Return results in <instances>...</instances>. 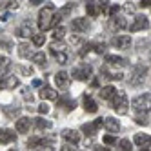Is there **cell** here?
Masks as SVG:
<instances>
[{
	"label": "cell",
	"instance_id": "2",
	"mask_svg": "<svg viewBox=\"0 0 151 151\" xmlns=\"http://www.w3.org/2000/svg\"><path fill=\"white\" fill-rule=\"evenodd\" d=\"M111 107L118 113V115H126L127 113V107H129V102H127V96L124 91H116V95L113 96V102H111Z\"/></svg>",
	"mask_w": 151,
	"mask_h": 151
},
{
	"label": "cell",
	"instance_id": "38",
	"mask_svg": "<svg viewBox=\"0 0 151 151\" xmlns=\"http://www.w3.org/2000/svg\"><path fill=\"white\" fill-rule=\"evenodd\" d=\"M60 151H77V147H75L73 144H66V146H62Z\"/></svg>",
	"mask_w": 151,
	"mask_h": 151
},
{
	"label": "cell",
	"instance_id": "14",
	"mask_svg": "<svg viewBox=\"0 0 151 151\" xmlns=\"http://www.w3.org/2000/svg\"><path fill=\"white\" fill-rule=\"evenodd\" d=\"M40 99L42 100H55L57 99V91L49 88V86H44V88L40 89Z\"/></svg>",
	"mask_w": 151,
	"mask_h": 151
},
{
	"label": "cell",
	"instance_id": "11",
	"mask_svg": "<svg viewBox=\"0 0 151 151\" xmlns=\"http://www.w3.org/2000/svg\"><path fill=\"white\" fill-rule=\"evenodd\" d=\"M104 126H106V129L109 133H118V131H120V124H118V120H115L113 116L104 118Z\"/></svg>",
	"mask_w": 151,
	"mask_h": 151
},
{
	"label": "cell",
	"instance_id": "45",
	"mask_svg": "<svg viewBox=\"0 0 151 151\" xmlns=\"http://www.w3.org/2000/svg\"><path fill=\"white\" fill-rule=\"evenodd\" d=\"M0 46H4V49H11V44H9V42H0Z\"/></svg>",
	"mask_w": 151,
	"mask_h": 151
},
{
	"label": "cell",
	"instance_id": "12",
	"mask_svg": "<svg viewBox=\"0 0 151 151\" xmlns=\"http://www.w3.org/2000/svg\"><path fill=\"white\" fill-rule=\"evenodd\" d=\"M13 140H17V135L11 129H0V144H9Z\"/></svg>",
	"mask_w": 151,
	"mask_h": 151
},
{
	"label": "cell",
	"instance_id": "10",
	"mask_svg": "<svg viewBox=\"0 0 151 151\" xmlns=\"http://www.w3.org/2000/svg\"><path fill=\"white\" fill-rule=\"evenodd\" d=\"M55 84L58 86V88L66 89L68 86H69V75H68L66 71H58V73L55 75Z\"/></svg>",
	"mask_w": 151,
	"mask_h": 151
},
{
	"label": "cell",
	"instance_id": "23",
	"mask_svg": "<svg viewBox=\"0 0 151 151\" xmlns=\"http://www.w3.org/2000/svg\"><path fill=\"white\" fill-rule=\"evenodd\" d=\"M9 66H11V62H9L7 57H0V77H4L6 71L9 69Z\"/></svg>",
	"mask_w": 151,
	"mask_h": 151
},
{
	"label": "cell",
	"instance_id": "3",
	"mask_svg": "<svg viewBox=\"0 0 151 151\" xmlns=\"http://www.w3.org/2000/svg\"><path fill=\"white\" fill-rule=\"evenodd\" d=\"M131 107L137 109V111H142V113L149 111L151 109V93H146V95H140L137 99H133Z\"/></svg>",
	"mask_w": 151,
	"mask_h": 151
},
{
	"label": "cell",
	"instance_id": "24",
	"mask_svg": "<svg viewBox=\"0 0 151 151\" xmlns=\"http://www.w3.org/2000/svg\"><path fill=\"white\" fill-rule=\"evenodd\" d=\"M31 40H33V44H35L37 47H40V46H44V42H46V37H44V33H33Z\"/></svg>",
	"mask_w": 151,
	"mask_h": 151
},
{
	"label": "cell",
	"instance_id": "30",
	"mask_svg": "<svg viewBox=\"0 0 151 151\" xmlns=\"http://www.w3.org/2000/svg\"><path fill=\"white\" fill-rule=\"evenodd\" d=\"M64 35H66V29H64L62 26H58V27H55V33H53V38H55L57 42L64 37Z\"/></svg>",
	"mask_w": 151,
	"mask_h": 151
},
{
	"label": "cell",
	"instance_id": "6",
	"mask_svg": "<svg viewBox=\"0 0 151 151\" xmlns=\"http://www.w3.org/2000/svg\"><path fill=\"white\" fill-rule=\"evenodd\" d=\"M111 46L113 47H118V49H127L131 46V38L127 35H122V37H113L111 38Z\"/></svg>",
	"mask_w": 151,
	"mask_h": 151
},
{
	"label": "cell",
	"instance_id": "20",
	"mask_svg": "<svg viewBox=\"0 0 151 151\" xmlns=\"http://www.w3.org/2000/svg\"><path fill=\"white\" fill-rule=\"evenodd\" d=\"M86 11H88V15L89 17H99L100 15V7H99V4H95V2H88L86 4Z\"/></svg>",
	"mask_w": 151,
	"mask_h": 151
},
{
	"label": "cell",
	"instance_id": "16",
	"mask_svg": "<svg viewBox=\"0 0 151 151\" xmlns=\"http://www.w3.org/2000/svg\"><path fill=\"white\" fill-rule=\"evenodd\" d=\"M99 95H100V99L109 100V99H113V96L116 95V89L113 88V86H106V88H102V89L99 91Z\"/></svg>",
	"mask_w": 151,
	"mask_h": 151
},
{
	"label": "cell",
	"instance_id": "31",
	"mask_svg": "<svg viewBox=\"0 0 151 151\" xmlns=\"http://www.w3.org/2000/svg\"><path fill=\"white\" fill-rule=\"evenodd\" d=\"M135 122H137V124H140V126H146V124H147V115H146V113L137 115V116H135Z\"/></svg>",
	"mask_w": 151,
	"mask_h": 151
},
{
	"label": "cell",
	"instance_id": "43",
	"mask_svg": "<svg viewBox=\"0 0 151 151\" xmlns=\"http://www.w3.org/2000/svg\"><path fill=\"white\" fill-rule=\"evenodd\" d=\"M69 42H71V44H80V38H78V37H71Z\"/></svg>",
	"mask_w": 151,
	"mask_h": 151
},
{
	"label": "cell",
	"instance_id": "22",
	"mask_svg": "<svg viewBox=\"0 0 151 151\" xmlns=\"http://www.w3.org/2000/svg\"><path fill=\"white\" fill-rule=\"evenodd\" d=\"M18 55L24 57V58H27V57L31 55V47H29V44H26V42L18 44Z\"/></svg>",
	"mask_w": 151,
	"mask_h": 151
},
{
	"label": "cell",
	"instance_id": "7",
	"mask_svg": "<svg viewBox=\"0 0 151 151\" xmlns=\"http://www.w3.org/2000/svg\"><path fill=\"white\" fill-rule=\"evenodd\" d=\"M147 27H149V22H147V18L142 17V15L135 17L133 24L129 26V29H131V31H142V29H147Z\"/></svg>",
	"mask_w": 151,
	"mask_h": 151
},
{
	"label": "cell",
	"instance_id": "8",
	"mask_svg": "<svg viewBox=\"0 0 151 151\" xmlns=\"http://www.w3.org/2000/svg\"><path fill=\"white\" fill-rule=\"evenodd\" d=\"M62 138L68 140V142L73 144V146L80 142V135H78V131H75V129H64V131H62Z\"/></svg>",
	"mask_w": 151,
	"mask_h": 151
},
{
	"label": "cell",
	"instance_id": "34",
	"mask_svg": "<svg viewBox=\"0 0 151 151\" xmlns=\"http://www.w3.org/2000/svg\"><path fill=\"white\" fill-rule=\"evenodd\" d=\"M118 9H120L118 6H109V7H107V11H106V15H107V17H115V15L118 13Z\"/></svg>",
	"mask_w": 151,
	"mask_h": 151
},
{
	"label": "cell",
	"instance_id": "49",
	"mask_svg": "<svg viewBox=\"0 0 151 151\" xmlns=\"http://www.w3.org/2000/svg\"><path fill=\"white\" fill-rule=\"evenodd\" d=\"M33 86H35V88H38V86H42V80H38V78H35V80H33Z\"/></svg>",
	"mask_w": 151,
	"mask_h": 151
},
{
	"label": "cell",
	"instance_id": "33",
	"mask_svg": "<svg viewBox=\"0 0 151 151\" xmlns=\"http://www.w3.org/2000/svg\"><path fill=\"white\" fill-rule=\"evenodd\" d=\"M120 151H131V142L127 138L120 140Z\"/></svg>",
	"mask_w": 151,
	"mask_h": 151
},
{
	"label": "cell",
	"instance_id": "18",
	"mask_svg": "<svg viewBox=\"0 0 151 151\" xmlns=\"http://www.w3.org/2000/svg\"><path fill=\"white\" fill-rule=\"evenodd\" d=\"M106 62L109 64V66H126V58L122 57H116V55H106Z\"/></svg>",
	"mask_w": 151,
	"mask_h": 151
},
{
	"label": "cell",
	"instance_id": "35",
	"mask_svg": "<svg viewBox=\"0 0 151 151\" xmlns=\"http://www.w3.org/2000/svg\"><path fill=\"white\" fill-rule=\"evenodd\" d=\"M55 58H57L58 64H68V55L66 53H58V55H55Z\"/></svg>",
	"mask_w": 151,
	"mask_h": 151
},
{
	"label": "cell",
	"instance_id": "19",
	"mask_svg": "<svg viewBox=\"0 0 151 151\" xmlns=\"http://www.w3.org/2000/svg\"><path fill=\"white\" fill-rule=\"evenodd\" d=\"M17 35L18 37H33V31H31V24L29 22H24L17 29Z\"/></svg>",
	"mask_w": 151,
	"mask_h": 151
},
{
	"label": "cell",
	"instance_id": "36",
	"mask_svg": "<svg viewBox=\"0 0 151 151\" xmlns=\"http://www.w3.org/2000/svg\"><path fill=\"white\" fill-rule=\"evenodd\" d=\"M115 142H116V138H115L113 135H106V137H104V144L111 146V144H115Z\"/></svg>",
	"mask_w": 151,
	"mask_h": 151
},
{
	"label": "cell",
	"instance_id": "46",
	"mask_svg": "<svg viewBox=\"0 0 151 151\" xmlns=\"http://www.w3.org/2000/svg\"><path fill=\"white\" fill-rule=\"evenodd\" d=\"M38 151H55V149H53L51 146H44V147H40Z\"/></svg>",
	"mask_w": 151,
	"mask_h": 151
},
{
	"label": "cell",
	"instance_id": "40",
	"mask_svg": "<svg viewBox=\"0 0 151 151\" xmlns=\"http://www.w3.org/2000/svg\"><path fill=\"white\" fill-rule=\"evenodd\" d=\"M138 6H140V7H149V6H151V0H142Z\"/></svg>",
	"mask_w": 151,
	"mask_h": 151
},
{
	"label": "cell",
	"instance_id": "26",
	"mask_svg": "<svg viewBox=\"0 0 151 151\" xmlns=\"http://www.w3.org/2000/svg\"><path fill=\"white\" fill-rule=\"evenodd\" d=\"M31 58H33V62H37V64H40V66H44L46 64V55H44V51H38V53H35V55H31Z\"/></svg>",
	"mask_w": 151,
	"mask_h": 151
},
{
	"label": "cell",
	"instance_id": "47",
	"mask_svg": "<svg viewBox=\"0 0 151 151\" xmlns=\"http://www.w3.org/2000/svg\"><path fill=\"white\" fill-rule=\"evenodd\" d=\"M9 18H11V15H9V13H4V15H2V20H4V22H7Z\"/></svg>",
	"mask_w": 151,
	"mask_h": 151
},
{
	"label": "cell",
	"instance_id": "42",
	"mask_svg": "<svg viewBox=\"0 0 151 151\" xmlns=\"http://www.w3.org/2000/svg\"><path fill=\"white\" fill-rule=\"evenodd\" d=\"M20 69H22L24 75H33V69H31V68H20Z\"/></svg>",
	"mask_w": 151,
	"mask_h": 151
},
{
	"label": "cell",
	"instance_id": "48",
	"mask_svg": "<svg viewBox=\"0 0 151 151\" xmlns=\"http://www.w3.org/2000/svg\"><path fill=\"white\" fill-rule=\"evenodd\" d=\"M38 4H42V0H31L29 2V6H38Z\"/></svg>",
	"mask_w": 151,
	"mask_h": 151
},
{
	"label": "cell",
	"instance_id": "44",
	"mask_svg": "<svg viewBox=\"0 0 151 151\" xmlns=\"http://www.w3.org/2000/svg\"><path fill=\"white\" fill-rule=\"evenodd\" d=\"M93 124H95L96 127H100V126H104V120H102V118H96V120H95Z\"/></svg>",
	"mask_w": 151,
	"mask_h": 151
},
{
	"label": "cell",
	"instance_id": "1",
	"mask_svg": "<svg viewBox=\"0 0 151 151\" xmlns=\"http://www.w3.org/2000/svg\"><path fill=\"white\" fill-rule=\"evenodd\" d=\"M55 13H57V7L53 4H47L40 9L38 13V29L44 33V31L51 29L53 27V18H55Z\"/></svg>",
	"mask_w": 151,
	"mask_h": 151
},
{
	"label": "cell",
	"instance_id": "13",
	"mask_svg": "<svg viewBox=\"0 0 151 151\" xmlns=\"http://www.w3.org/2000/svg\"><path fill=\"white\" fill-rule=\"evenodd\" d=\"M15 127H17V131H18V133H27V131H29V127H31V118H26V116L18 118Z\"/></svg>",
	"mask_w": 151,
	"mask_h": 151
},
{
	"label": "cell",
	"instance_id": "29",
	"mask_svg": "<svg viewBox=\"0 0 151 151\" xmlns=\"http://www.w3.org/2000/svg\"><path fill=\"white\" fill-rule=\"evenodd\" d=\"M35 124H37L38 129H47V127H51V122L49 120H44V118H35Z\"/></svg>",
	"mask_w": 151,
	"mask_h": 151
},
{
	"label": "cell",
	"instance_id": "15",
	"mask_svg": "<svg viewBox=\"0 0 151 151\" xmlns=\"http://www.w3.org/2000/svg\"><path fill=\"white\" fill-rule=\"evenodd\" d=\"M18 86V78L6 77V80H0V89H15Z\"/></svg>",
	"mask_w": 151,
	"mask_h": 151
},
{
	"label": "cell",
	"instance_id": "27",
	"mask_svg": "<svg viewBox=\"0 0 151 151\" xmlns=\"http://www.w3.org/2000/svg\"><path fill=\"white\" fill-rule=\"evenodd\" d=\"M96 129H99V127H96L93 122H91V124H84V126H82V131H84L86 135H91V137H93V135H96Z\"/></svg>",
	"mask_w": 151,
	"mask_h": 151
},
{
	"label": "cell",
	"instance_id": "21",
	"mask_svg": "<svg viewBox=\"0 0 151 151\" xmlns=\"http://www.w3.org/2000/svg\"><path fill=\"white\" fill-rule=\"evenodd\" d=\"M149 142H151V137L149 135H144V133L135 135V144L137 146H147Z\"/></svg>",
	"mask_w": 151,
	"mask_h": 151
},
{
	"label": "cell",
	"instance_id": "17",
	"mask_svg": "<svg viewBox=\"0 0 151 151\" xmlns=\"http://www.w3.org/2000/svg\"><path fill=\"white\" fill-rule=\"evenodd\" d=\"M84 109L88 113H96V111H99V106H96V102L93 99H89V96L86 95L84 96Z\"/></svg>",
	"mask_w": 151,
	"mask_h": 151
},
{
	"label": "cell",
	"instance_id": "32",
	"mask_svg": "<svg viewBox=\"0 0 151 151\" xmlns=\"http://www.w3.org/2000/svg\"><path fill=\"white\" fill-rule=\"evenodd\" d=\"M93 51L99 53V55H102V53H106V44H104V42H102V44H100V42H99V44H93Z\"/></svg>",
	"mask_w": 151,
	"mask_h": 151
},
{
	"label": "cell",
	"instance_id": "9",
	"mask_svg": "<svg viewBox=\"0 0 151 151\" xmlns=\"http://www.w3.org/2000/svg\"><path fill=\"white\" fill-rule=\"evenodd\" d=\"M71 27H73V31H77V33H84V31L89 29V22L86 18H73Z\"/></svg>",
	"mask_w": 151,
	"mask_h": 151
},
{
	"label": "cell",
	"instance_id": "37",
	"mask_svg": "<svg viewBox=\"0 0 151 151\" xmlns=\"http://www.w3.org/2000/svg\"><path fill=\"white\" fill-rule=\"evenodd\" d=\"M49 111V106L47 104H42V106H38V113H42V115H46Z\"/></svg>",
	"mask_w": 151,
	"mask_h": 151
},
{
	"label": "cell",
	"instance_id": "39",
	"mask_svg": "<svg viewBox=\"0 0 151 151\" xmlns=\"http://www.w3.org/2000/svg\"><path fill=\"white\" fill-rule=\"evenodd\" d=\"M6 113H7L9 116H17V115H18V109H17V107H15V109H7V107H6Z\"/></svg>",
	"mask_w": 151,
	"mask_h": 151
},
{
	"label": "cell",
	"instance_id": "28",
	"mask_svg": "<svg viewBox=\"0 0 151 151\" xmlns=\"http://www.w3.org/2000/svg\"><path fill=\"white\" fill-rule=\"evenodd\" d=\"M113 24H115V27H116V29H126V27H127L126 18H122V17H116V18L113 20Z\"/></svg>",
	"mask_w": 151,
	"mask_h": 151
},
{
	"label": "cell",
	"instance_id": "50",
	"mask_svg": "<svg viewBox=\"0 0 151 151\" xmlns=\"http://www.w3.org/2000/svg\"><path fill=\"white\" fill-rule=\"evenodd\" d=\"M140 151H151V146H146L144 149H140Z\"/></svg>",
	"mask_w": 151,
	"mask_h": 151
},
{
	"label": "cell",
	"instance_id": "41",
	"mask_svg": "<svg viewBox=\"0 0 151 151\" xmlns=\"http://www.w3.org/2000/svg\"><path fill=\"white\" fill-rule=\"evenodd\" d=\"M27 91H29V89H24V99L31 102V100H33V96H31V93H27Z\"/></svg>",
	"mask_w": 151,
	"mask_h": 151
},
{
	"label": "cell",
	"instance_id": "5",
	"mask_svg": "<svg viewBox=\"0 0 151 151\" xmlns=\"http://www.w3.org/2000/svg\"><path fill=\"white\" fill-rule=\"evenodd\" d=\"M146 66H142V64H138V66H135L133 68V71H131V84L133 86H137V84H140L144 80V77H146Z\"/></svg>",
	"mask_w": 151,
	"mask_h": 151
},
{
	"label": "cell",
	"instance_id": "4",
	"mask_svg": "<svg viewBox=\"0 0 151 151\" xmlns=\"http://www.w3.org/2000/svg\"><path fill=\"white\" fill-rule=\"evenodd\" d=\"M91 73H93L91 66L84 64V66H80V68H75L71 75H73V78H77V80H88L91 77Z\"/></svg>",
	"mask_w": 151,
	"mask_h": 151
},
{
	"label": "cell",
	"instance_id": "25",
	"mask_svg": "<svg viewBox=\"0 0 151 151\" xmlns=\"http://www.w3.org/2000/svg\"><path fill=\"white\" fill-rule=\"evenodd\" d=\"M64 51H66V46H64L62 44V42H53V44H51V53H53V55H58V53H64Z\"/></svg>",
	"mask_w": 151,
	"mask_h": 151
}]
</instances>
